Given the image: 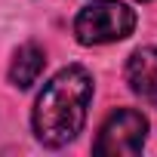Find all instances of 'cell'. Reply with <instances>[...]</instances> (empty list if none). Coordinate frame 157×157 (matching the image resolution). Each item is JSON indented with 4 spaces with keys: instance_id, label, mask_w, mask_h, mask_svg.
Masks as SVG:
<instances>
[{
    "instance_id": "obj_1",
    "label": "cell",
    "mask_w": 157,
    "mask_h": 157,
    "mask_svg": "<svg viewBox=\"0 0 157 157\" xmlns=\"http://www.w3.org/2000/svg\"><path fill=\"white\" fill-rule=\"evenodd\" d=\"M93 102V77L86 68L71 65L62 68L52 80L43 86L34 105V132L43 145L62 148L86 123V108Z\"/></svg>"
},
{
    "instance_id": "obj_2",
    "label": "cell",
    "mask_w": 157,
    "mask_h": 157,
    "mask_svg": "<svg viewBox=\"0 0 157 157\" xmlns=\"http://www.w3.org/2000/svg\"><path fill=\"white\" fill-rule=\"evenodd\" d=\"M136 28V13L126 3L117 0H99L86 10L77 13L74 19V34L83 46H99V43H114L129 37Z\"/></svg>"
},
{
    "instance_id": "obj_3",
    "label": "cell",
    "mask_w": 157,
    "mask_h": 157,
    "mask_svg": "<svg viewBox=\"0 0 157 157\" xmlns=\"http://www.w3.org/2000/svg\"><path fill=\"white\" fill-rule=\"evenodd\" d=\"M148 139V120L142 111H132V108H120L114 111L102 129H99V139H96V154H105V157H132L142 151Z\"/></svg>"
},
{
    "instance_id": "obj_4",
    "label": "cell",
    "mask_w": 157,
    "mask_h": 157,
    "mask_svg": "<svg viewBox=\"0 0 157 157\" xmlns=\"http://www.w3.org/2000/svg\"><path fill=\"white\" fill-rule=\"evenodd\" d=\"M126 80H129V90L157 108V49L154 46H142L129 56L126 62Z\"/></svg>"
},
{
    "instance_id": "obj_5",
    "label": "cell",
    "mask_w": 157,
    "mask_h": 157,
    "mask_svg": "<svg viewBox=\"0 0 157 157\" xmlns=\"http://www.w3.org/2000/svg\"><path fill=\"white\" fill-rule=\"evenodd\" d=\"M43 65H46V56H43L40 46H34V43L19 46V52H16V59H13V65H10V80H13V86H19V90L34 86L37 77L43 74Z\"/></svg>"
},
{
    "instance_id": "obj_6",
    "label": "cell",
    "mask_w": 157,
    "mask_h": 157,
    "mask_svg": "<svg viewBox=\"0 0 157 157\" xmlns=\"http://www.w3.org/2000/svg\"><path fill=\"white\" fill-rule=\"evenodd\" d=\"M142 3H145V0H142Z\"/></svg>"
}]
</instances>
